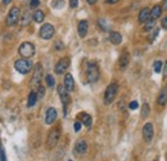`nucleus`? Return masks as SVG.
Masks as SVG:
<instances>
[{
	"label": "nucleus",
	"mask_w": 167,
	"mask_h": 161,
	"mask_svg": "<svg viewBox=\"0 0 167 161\" xmlns=\"http://www.w3.org/2000/svg\"><path fill=\"white\" fill-rule=\"evenodd\" d=\"M14 67H16V70H17L19 74H22V75H27V74H29V72L32 70L34 64H32V62H31L30 59L23 58V59H18V61H16Z\"/></svg>",
	"instance_id": "obj_1"
},
{
	"label": "nucleus",
	"mask_w": 167,
	"mask_h": 161,
	"mask_svg": "<svg viewBox=\"0 0 167 161\" xmlns=\"http://www.w3.org/2000/svg\"><path fill=\"white\" fill-rule=\"evenodd\" d=\"M86 79L89 83H95L99 79V67L96 63L90 62L86 69Z\"/></svg>",
	"instance_id": "obj_2"
},
{
	"label": "nucleus",
	"mask_w": 167,
	"mask_h": 161,
	"mask_svg": "<svg viewBox=\"0 0 167 161\" xmlns=\"http://www.w3.org/2000/svg\"><path fill=\"white\" fill-rule=\"evenodd\" d=\"M18 53H19V54H21L23 58L29 59V58H31V57L35 54V45H34L32 43H30V42H24V43H22V44L19 45Z\"/></svg>",
	"instance_id": "obj_3"
},
{
	"label": "nucleus",
	"mask_w": 167,
	"mask_h": 161,
	"mask_svg": "<svg viewBox=\"0 0 167 161\" xmlns=\"http://www.w3.org/2000/svg\"><path fill=\"white\" fill-rule=\"evenodd\" d=\"M117 92H118V85L116 83H112V84H109L105 89V93H104V104H110L116 96H117Z\"/></svg>",
	"instance_id": "obj_4"
},
{
	"label": "nucleus",
	"mask_w": 167,
	"mask_h": 161,
	"mask_svg": "<svg viewBox=\"0 0 167 161\" xmlns=\"http://www.w3.org/2000/svg\"><path fill=\"white\" fill-rule=\"evenodd\" d=\"M41 79H43V64L37 63L35 66L34 74H32V77H31V86H32V89H37L40 86Z\"/></svg>",
	"instance_id": "obj_5"
},
{
	"label": "nucleus",
	"mask_w": 167,
	"mask_h": 161,
	"mask_svg": "<svg viewBox=\"0 0 167 161\" xmlns=\"http://www.w3.org/2000/svg\"><path fill=\"white\" fill-rule=\"evenodd\" d=\"M59 137H61V131L58 129H51L48 134V139H46L48 148H54L59 142Z\"/></svg>",
	"instance_id": "obj_6"
},
{
	"label": "nucleus",
	"mask_w": 167,
	"mask_h": 161,
	"mask_svg": "<svg viewBox=\"0 0 167 161\" xmlns=\"http://www.w3.org/2000/svg\"><path fill=\"white\" fill-rule=\"evenodd\" d=\"M55 34V30H54V26L50 25V23H45L41 26V29L39 31V35L41 39H44V40H50Z\"/></svg>",
	"instance_id": "obj_7"
},
{
	"label": "nucleus",
	"mask_w": 167,
	"mask_h": 161,
	"mask_svg": "<svg viewBox=\"0 0 167 161\" xmlns=\"http://www.w3.org/2000/svg\"><path fill=\"white\" fill-rule=\"evenodd\" d=\"M58 94L61 97V101H62V104H63V111H64V115H67V106L71 102V97H69V93L64 89L63 85H58Z\"/></svg>",
	"instance_id": "obj_8"
},
{
	"label": "nucleus",
	"mask_w": 167,
	"mask_h": 161,
	"mask_svg": "<svg viewBox=\"0 0 167 161\" xmlns=\"http://www.w3.org/2000/svg\"><path fill=\"white\" fill-rule=\"evenodd\" d=\"M68 67H69V58L68 57H63V58H61L57 63H55L54 72L57 75H62V74H64L67 71Z\"/></svg>",
	"instance_id": "obj_9"
},
{
	"label": "nucleus",
	"mask_w": 167,
	"mask_h": 161,
	"mask_svg": "<svg viewBox=\"0 0 167 161\" xmlns=\"http://www.w3.org/2000/svg\"><path fill=\"white\" fill-rule=\"evenodd\" d=\"M19 8L18 7H13L9 13H8V16H7V25L8 26H14L18 19H19Z\"/></svg>",
	"instance_id": "obj_10"
},
{
	"label": "nucleus",
	"mask_w": 167,
	"mask_h": 161,
	"mask_svg": "<svg viewBox=\"0 0 167 161\" xmlns=\"http://www.w3.org/2000/svg\"><path fill=\"white\" fill-rule=\"evenodd\" d=\"M153 136H154V128H153V124L150 123H147L143 128V138L145 142H152L153 139Z\"/></svg>",
	"instance_id": "obj_11"
},
{
	"label": "nucleus",
	"mask_w": 167,
	"mask_h": 161,
	"mask_svg": "<svg viewBox=\"0 0 167 161\" xmlns=\"http://www.w3.org/2000/svg\"><path fill=\"white\" fill-rule=\"evenodd\" d=\"M57 117H58L57 110H55L54 107H49V108L46 110V114H45V123L48 125H50V124H53L55 121V120H57Z\"/></svg>",
	"instance_id": "obj_12"
},
{
	"label": "nucleus",
	"mask_w": 167,
	"mask_h": 161,
	"mask_svg": "<svg viewBox=\"0 0 167 161\" xmlns=\"http://www.w3.org/2000/svg\"><path fill=\"white\" fill-rule=\"evenodd\" d=\"M64 89L69 93V92H72L75 89V80H73V76L71 74H66L64 76V84H63Z\"/></svg>",
	"instance_id": "obj_13"
},
{
	"label": "nucleus",
	"mask_w": 167,
	"mask_h": 161,
	"mask_svg": "<svg viewBox=\"0 0 167 161\" xmlns=\"http://www.w3.org/2000/svg\"><path fill=\"white\" fill-rule=\"evenodd\" d=\"M78 121L82 124V125H85L86 128H91V124H93V119L89 114H85V112H81L78 114Z\"/></svg>",
	"instance_id": "obj_14"
},
{
	"label": "nucleus",
	"mask_w": 167,
	"mask_h": 161,
	"mask_svg": "<svg viewBox=\"0 0 167 161\" xmlns=\"http://www.w3.org/2000/svg\"><path fill=\"white\" fill-rule=\"evenodd\" d=\"M86 151H88V144H86L85 141L80 139L75 143V153L76 155H84Z\"/></svg>",
	"instance_id": "obj_15"
},
{
	"label": "nucleus",
	"mask_w": 167,
	"mask_h": 161,
	"mask_svg": "<svg viewBox=\"0 0 167 161\" xmlns=\"http://www.w3.org/2000/svg\"><path fill=\"white\" fill-rule=\"evenodd\" d=\"M88 30H89V22L82 19L78 22V26H77V31H78V35L81 37H85L86 34H88Z\"/></svg>",
	"instance_id": "obj_16"
},
{
	"label": "nucleus",
	"mask_w": 167,
	"mask_h": 161,
	"mask_svg": "<svg viewBox=\"0 0 167 161\" xmlns=\"http://www.w3.org/2000/svg\"><path fill=\"white\" fill-rule=\"evenodd\" d=\"M148 19H150V9L149 8H143L140 12H139L137 21L140 23H145Z\"/></svg>",
	"instance_id": "obj_17"
},
{
	"label": "nucleus",
	"mask_w": 167,
	"mask_h": 161,
	"mask_svg": "<svg viewBox=\"0 0 167 161\" xmlns=\"http://www.w3.org/2000/svg\"><path fill=\"white\" fill-rule=\"evenodd\" d=\"M109 42L112 44H115V45H120L122 43V35L117 31L109 32Z\"/></svg>",
	"instance_id": "obj_18"
},
{
	"label": "nucleus",
	"mask_w": 167,
	"mask_h": 161,
	"mask_svg": "<svg viewBox=\"0 0 167 161\" xmlns=\"http://www.w3.org/2000/svg\"><path fill=\"white\" fill-rule=\"evenodd\" d=\"M157 103H158V106H164L167 103V88H164L159 92V94L157 97Z\"/></svg>",
	"instance_id": "obj_19"
},
{
	"label": "nucleus",
	"mask_w": 167,
	"mask_h": 161,
	"mask_svg": "<svg viewBox=\"0 0 167 161\" xmlns=\"http://www.w3.org/2000/svg\"><path fill=\"white\" fill-rule=\"evenodd\" d=\"M162 14V8L159 5H154L152 9H150V19L156 21L157 18H159Z\"/></svg>",
	"instance_id": "obj_20"
},
{
	"label": "nucleus",
	"mask_w": 167,
	"mask_h": 161,
	"mask_svg": "<svg viewBox=\"0 0 167 161\" xmlns=\"http://www.w3.org/2000/svg\"><path fill=\"white\" fill-rule=\"evenodd\" d=\"M129 61H130V57L127 53H123V54L120 57V69L121 70H125L129 64Z\"/></svg>",
	"instance_id": "obj_21"
},
{
	"label": "nucleus",
	"mask_w": 167,
	"mask_h": 161,
	"mask_svg": "<svg viewBox=\"0 0 167 161\" xmlns=\"http://www.w3.org/2000/svg\"><path fill=\"white\" fill-rule=\"evenodd\" d=\"M32 18H34V21L35 22H37V23H41L44 21V18H45V14H44V12L43 10H40V9H37L34 14H32Z\"/></svg>",
	"instance_id": "obj_22"
},
{
	"label": "nucleus",
	"mask_w": 167,
	"mask_h": 161,
	"mask_svg": "<svg viewBox=\"0 0 167 161\" xmlns=\"http://www.w3.org/2000/svg\"><path fill=\"white\" fill-rule=\"evenodd\" d=\"M36 102H37V94H36L35 90H32L30 94H29V101H27V106H29V107H32V106L36 104Z\"/></svg>",
	"instance_id": "obj_23"
},
{
	"label": "nucleus",
	"mask_w": 167,
	"mask_h": 161,
	"mask_svg": "<svg viewBox=\"0 0 167 161\" xmlns=\"http://www.w3.org/2000/svg\"><path fill=\"white\" fill-rule=\"evenodd\" d=\"M149 112H150L149 104H148V103H144L143 107H142V117H143V119H147L148 115H149Z\"/></svg>",
	"instance_id": "obj_24"
},
{
	"label": "nucleus",
	"mask_w": 167,
	"mask_h": 161,
	"mask_svg": "<svg viewBox=\"0 0 167 161\" xmlns=\"http://www.w3.org/2000/svg\"><path fill=\"white\" fill-rule=\"evenodd\" d=\"M51 7L54 9H62L64 7V0H53V2H51Z\"/></svg>",
	"instance_id": "obj_25"
},
{
	"label": "nucleus",
	"mask_w": 167,
	"mask_h": 161,
	"mask_svg": "<svg viewBox=\"0 0 167 161\" xmlns=\"http://www.w3.org/2000/svg\"><path fill=\"white\" fill-rule=\"evenodd\" d=\"M154 21H153V19H148L145 23H144V30L145 31H152L153 29H154Z\"/></svg>",
	"instance_id": "obj_26"
},
{
	"label": "nucleus",
	"mask_w": 167,
	"mask_h": 161,
	"mask_svg": "<svg viewBox=\"0 0 167 161\" xmlns=\"http://www.w3.org/2000/svg\"><path fill=\"white\" fill-rule=\"evenodd\" d=\"M45 83H46V85H48L49 88H53L54 84H55L54 77H53L51 75H46V76H45Z\"/></svg>",
	"instance_id": "obj_27"
},
{
	"label": "nucleus",
	"mask_w": 167,
	"mask_h": 161,
	"mask_svg": "<svg viewBox=\"0 0 167 161\" xmlns=\"http://www.w3.org/2000/svg\"><path fill=\"white\" fill-rule=\"evenodd\" d=\"M153 70H154V72H161V70H162V62L161 61H156L154 62V64H153Z\"/></svg>",
	"instance_id": "obj_28"
},
{
	"label": "nucleus",
	"mask_w": 167,
	"mask_h": 161,
	"mask_svg": "<svg viewBox=\"0 0 167 161\" xmlns=\"http://www.w3.org/2000/svg\"><path fill=\"white\" fill-rule=\"evenodd\" d=\"M44 93H45V89H44V86H39L37 88V90H36V94H37V99L39 98H43L44 97Z\"/></svg>",
	"instance_id": "obj_29"
},
{
	"label": "nucleus",
	"mask_w": 167,
	"mask_h": 161,
	"mask_svg": "<svg viewBox=\"0 0 167 161\" xmlns=\"http://www.w3.org/2000/svg\"><path fill=\"white\" fill-rule=\"evenodd\" d=\"M137 107H139V104H137L136 101H132V102H130V104H129V108H130V110H136Z\"/></svg>",
	"instance_id": "obj_30"
},
{
	"label": "nucleus",
	"mask_w": 167,
	"mask_h": 161,
	"mask_svg": "<svg viewBox=\"0 0 167 161\" xmlns=\"http://www.w3.org/2000/svg\"><path fill=\"white\" fill-rule=\"evenodd\" d=\"M99 25H100V27H102L103 31H107V30H108V26H105V21H104L103 18L99 19Z\"/></svg>",
	"instance_id": "obj_31"
},
{
	"label": "nucleus",
	"mask_w": 167,
	"mask_h": 161,
	"mask_svg": "<svg viewBox=\"0 0 167 161\" xmlns=\"http://www.w3.org/2000/svg\"><path fill=\"white\" fill-rule=\"evenodd\" d=\"M77 5H78V0H69V7L72 9L77 8Z\"/></svg>",
	"instance_id": "obj_32"
},
{
	"label": "nucleus",
	"mask_w": 167,
	"mask_h": 161,
	"mask_svg": "<svg viewBox=\"0 0 167 161\" xmlns=\"http://www.w3.org/2000/svg\"><path fill=\"white\" fill-rule=\"evenodd\" d=\"M39 4H40V0H31L30 7L31 8H36V7H39Z\"/></svg>",
	"instance_id": "obj_33"
},
{
	"label": "nucleus",
	"mask_w": 167,
	"mask_h": 161,
	"mask_svg": "<svg viewBox=\"0 0 167 161\" xmlns=\"http://www.w3.org/2000/svg\"><path fill=\"white\" fill-rule=\"evenodd\" d=\"M81 123L80 121H76L75 123V125H73V129H75V131H80V129H81Z\"/></svg>",
	"instance_id": "obj_34"
},
{
	"label": "nucleus",
	"mask_w": 167,
	"mask_h": 161,
	"mask_svg": "<svg viewBox=\"0 0 167 161\" xmlns=\"http://www.w3.org/2000/svg\"><path fill=\"white\" fill-rule=\"evenodd\" d=\"M0 161H7L5 153H4V150L3 148H0Z\"/></svg>",
	"instance_id": "obj_35"
},
{
	"label": "nucleus",
	"mask_w": 167,
	"mask_h": 161,
	"mask_svg": "<svg viewBox=\"0 0 167 161\" xmlns=\"http://www.w3.org/2000/svg\"><path fill=\"white\" fill-rule=\"evenodd\" d=\"M64 47H63V44L61 43V42H57V43H55V49H57V50H62Z\"/></svg>",
	"instance_id": "obj_36"
},
{
	"label": "nucleus",
	"mask_w": 167,
	"mask_h": 161,
	"mask_svg": "<svg viewBox=\"0 0 167 161\" xmlns=\"http://www.w3.org/2000/svg\"><path fill=\"white\" fill-rule=\"evenodd\" d=\"M162 27H163L164 30H167V17H164V18L162 19Z\"/></svg>",
	"instance_id": "obj_37"
},
{
	"label": "nucleus",
	"mask_w": 167,
	"mask_h": 161,
	"mask_svg": "<svg viewBox=\"0 0 167 161\" xmlns=\"http://www.w3.org/2000/svg\"><path fill=\"white\" fill-rule=\"evenodd\" d=\"M163 77H167V61H166V63L163 66Z\"/></svg>",
	"instance_id": "obj_38"
},
{
	"label": "nucleus",
	"mask_w": 167,
	"mask_h": 161,
	"mask_svg": "<svg viewBox=\"0 0 167 161\" xmlns=\"http://www.w3.org/2000/svg\"><path fill=\"white\" fill-rule=\"evenodd\" d=\"M163 10H166L167 12V0H163V2H162V7H161Z\"/></svg>",
	"instance_id": "obj_39"
},
{
	"label": "nucleus",
	"mask_w": 167,
	"mask_h": 161,
	"mask_svg": "<svg viewBox=\"0 0 167 161\" xmlns=\"http://www.w3.org/2000/svg\"><path fill=\"white\" fill-rule=\"evenodd\" d=\"M120 0H105V3L107 4H116V3H118Z\"/></svg>",
	"instance_id": "obj_40"
},
{
	"label": "nucleus",
	"mask_w": 167,
	"mask_h": 161,
	"mask_svg": "<svg viewBox=\"0 0 167 161\" xmlns=\"http://www.w3.org/2000/svg\"><path fill=\"white\" fill-rule=\"evenodd\" d=\"M88 2V4H90V5H93V4H95L96 2H98V0H86Z\"/></svg>",
	"instance_id": "obj_41"
},
{
	"label": "nucleus",
	"mask_w": 167,
	"mask_h": 161,
	"mask_svg": "<svg viewBox=\"0 0 167 161\" xmlns=\"http://www.w3.org/2000/svg\"><path fill=\"white\" fill-rule=\"evenodd\" d=\"M29 17H30L29 14H26V16H24V18H29ZM27 23H29V21H27V19H24V21H23V25H27Z\"/></svg>",
	"instance_id": "obj_42"
},
{
	"label": "nucleus",
	"mask_w": 167,
	"mask_h": 161,
	"mask_svg": "<svg viewBox=\"0 0 167 161\" xmlns=\"http://www.w3.org/2000/svg\"><path fill=\"white\" fill-rule=\"evenodd\" d=\"M10 2H12V0H3V3H4L5 5H7V4H9Z\"/></svg>",
	"instance_id": "obj_43"
}]
</instances>
